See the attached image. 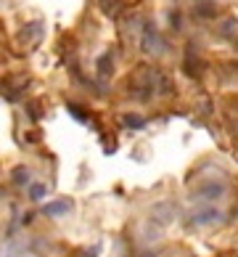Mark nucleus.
<instances>
[{"instance_id":"1","label":"nucleus","mask_w":238,"mask_h":257,"mask_svg":"<svg viewBox=\"0 0 238 257\" xmlns=\"http://www.w3.org/2000/svg\"><path fill=\"white\" fill-rule=\"evenodd\" d=\"M217 217H220V212H217V209H206V212H201V215L193 217V223H196V225H204V223L217 220Z\"/></svg>"},{"instance_id":"2","label":"nucleus","mask_w":238,"mask_h":257,"mask_svg":"<svg viewBox=\"0 0 238 257\" xmlns=\"http://www.w3.org/2000/svg\"><path fill=\"white\" fill-rule=\"evenodd\" d=\"M66 209H69V202H56V204H48L45 212L48 215H64Z\"/></svg>"},{"instance_id":"3","label":"nucleus","mask_w":238,"mask_h":257,"mask_svg":"<svg viewBox=\"0 0 238 257\" xmlns=\"http://www.w3.org/2000/svg\"><path fill=\"white\" fill-rule=\"evenodd\" d=\"M45 196V186H35L32 188V199H43Z\"/></svg>"}]
</instances>
